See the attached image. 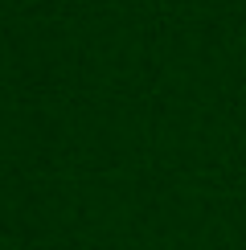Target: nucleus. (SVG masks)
I'll use <instances>...</instances> for the list:
<instances>
[]
</instances>
